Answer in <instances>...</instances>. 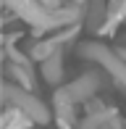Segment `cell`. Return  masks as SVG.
<instances>
[{
  "mask_svg": "<svg viewBox=\"0 0 126 129\" xmlns=\"http://www.w3.org/2000/svg\"><path fill=\"white\" fill-rule=\"evenodd\" d=\"M11 11H13L19 19H24L26 24L32 26L34 37H42L47 32H55V29H63L66 24H74L82 13L79 5H71V8H47L42 0H5Z\"/></svg>",
  "mask_w": 126,
  "mask_h": 129,
  "instance_id": "obj_1",
  "label": "cell"
},
{
  "mask_svg": "<svg viewBox=\"0 0 126 129\" xmlns=\"http://www.w3.org/2000/svg\"><path fill=\"white\" fill-rule=\"evenodd\" d=\"M102 74L105 71H87L82 77H76L74 82H68V84L55 87L53 111H55V119H58L60 129L74 124V113H76L79 103H87L89 98L97 95V90H102Z\"/></svg>",
  "mask_w": 126,
  "mask_h": 129,
  "instance_id": "obj_2",
  "label": "cell"
},
{
  "mask_svg": "<svg viewBox=\"0 0 126 129\" xmlns=\"http://www.w3.org/2000/svg\"><path fill=\"white\" fill-rule=\"evenodd\" d=\"M76 55L84 58V61H97L102 66V71L116 82L118 90L126 92V61L121 58L118 50L108 48V45H102V42H82L76 48Z\"/></svg>",
  "mask_w": 126,
  "mask_h": 129,
  "instance_id": "obj_3",
  "label": "cell"
},
{
  "mask_svg": "<svg viewBox=\"0 0 126 129\" xmlns=\"http://www.w3.org/2000/svg\"><path fill=\"white\" fill-rule=\"evenodd\" d=\"M3 103L24 111L34 124H47L50 121V108L45 105V100H39L34 95V90H26L16 82H8V79L3 82Z\"/></svg>",
  "mask_w": 126,
  "mask_h": 129,
  "instance_id": "obj_4",
  "label": "cell"
},
{
  "mask_svg": "<svg viewBox=\"0 0 126 129\" xmlns=\"http://www.w3.org/2000/svg\"><path fill=\"white\" fill-rule=\"evenodd\" d=\"M63 63H66V48H58L53 55H47L42 61V79L50 87H60L63 79Z\"/></svg>",
  "mask_w": 126,
  "mask_h": 129,
  "instance_id": "obj_5",
  "label": "cell"
},
{
  "mask_svg": "<svg viewBox=\"0 0 126 129\" xmlns=\"http://www.w3.org/2000/svg\"><path fill=\"white\" fill-rule=\"evenodd\" d=\"M47 8H60V0H42Z\"/></svg>",
  "mask_w": 126,
  "mask_h": 129,
  "instance_id": "obj_6",
  "label": "cell"
},
{
  "mask_svg": "<svg viewBox=\"0 0 126 129\" xmlns=\"http://www.w3.org/2000/svg\"><path fill=\"white\" fill-rule=\"evenodd\" d=\"M26 129H32V126H26Z\"/></svg>",
  "mask_w": 126,
  "mask_h": 129,
  "instance_id": "obj_7",
  "label": "cell"
}]
</instances>
